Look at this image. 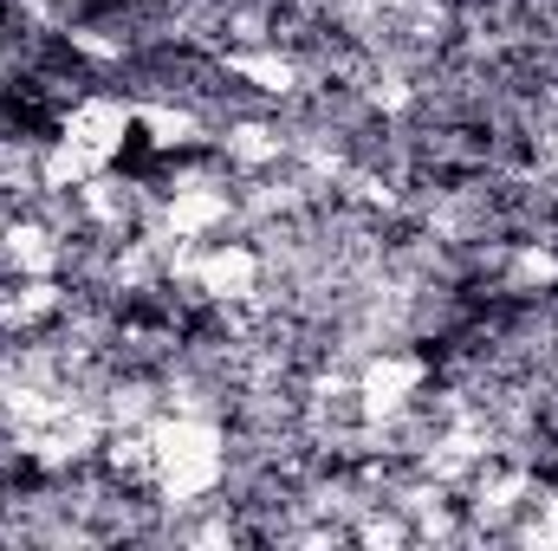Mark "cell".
I'll return each instance as SVG.
<instances>
[{"label": "cell", "mask_w": 558, "mask_h": 551, "mask_svg": "<svg viewBox=\"0 0 558 551\" xmlns=\"http://www.w3.org/2000/svg\"><path fill=\"white\" fill-rule=\"evenodd\" d=\"M149 441H156V500L169 506H208L228 480V428L221 415H189L169 409L149 421Z\"/></svg>", "instance_id": "cell-1"}, {"label": "cell", "mask_w": 558, "mask_h": 551, "mask_svg": "<svg viewBox=\"0 0 558 551\" xmlns=\"http://www.w3.org/2000/svg\"><path fill=\"white\" fill-rule=\"evenodd\" d=\"M137 137L156 156H195V149L215 143V131L189 98H137Z\"/></svg>", "instance_id": "cell-4"}, {"label": "cell", "mask_w": 558, "mask_h": 551, "mask_svg": "<svg viewBox=\"0 0 558 551\" xmlns=\"http://www.w3.org/2000/svg\"><path fill=\"white\" fill-rule=\"evenodd\" d=\"M221 72L254 85L260 98H299L305 91L299 52H279V46H221Z\"/></svg>", "instance_id": "cell-5"}, {"label": "cell", "mask_w": 558, "mask_h": 551, "mask_svg": "<svg viewBox=\"0 0 558 551\" xmlns=\"http://www.w3.org/2000/svg\"><path fill=\"white\" fill-rule=\"evenodd\" d=\"M428 390V357L422 351H403V344H371L364 364H357V409L371 428L410 415Z\"/></svg>", "instance_id": "cell-2"}, {"label": "cell", "mask_w": 558, "mask_h": 551, "mask_svg": "<svg viewBox=\"0 0 558 551\" xmlns=\"http://www.w3.org/2000/svg\"><path fill=\"white\" fill-rule=\"evenodd\" d=\"M59 137H72L78 149H92L105 169L124 162V149L137 143V98L124 91H85L59 111Z\"/></svg>", "instance_id": "cell-3"}]
</instances>
